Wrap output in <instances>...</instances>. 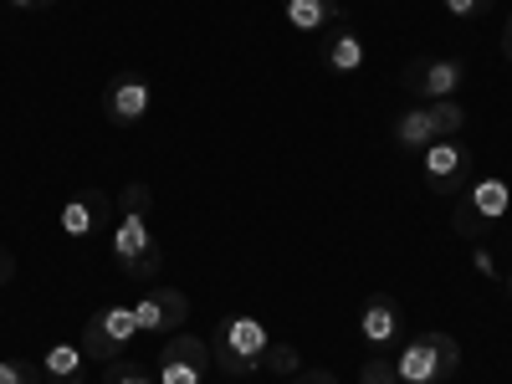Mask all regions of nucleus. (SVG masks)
I'll list each match as a JSON object with an SVG mask.
<instances>
[{
	"instance_id": "nucleus-1",
	"label": "nucleus",
	"mask_w": 512,
	"mask_h": 384,
	"mask_svg": "<svg viewBox=\"0 0 512 384\" xmlns=\"http://www.w3.org/2000/svg\"><path fill=\"white\" fill-rule=\"evenodd\" d=\"M395 374H400V384H451L461 374V344L441 328H425L400 344Z\"/></svg>"
},
{
	"instance_id": "nucleus-2",
	"label": "nucleus",
	"mask_w": 512,
	"mask_h": 384,
	"mask_svg": "<svg viewBox=\"0 0 512 384\" xmlns=\"http://www.w3.org/2000/svg\"><path fill=\"white\" fill-rule=\"evenodd\" d=\"M267 344H272V333L262 328V318L231 313V318H221V323H216V338H210V359H216V369H221V374L246 379V374L262 369Z\"/></svg>"
},
{
	"instance_id": "nucleus-3",
	"label": "nucleus",
	"mask_w": 512,
	"mask_h": 384,
	"mask_svg": "<svg viewBox=\"0 0 512 384\" xmlns=\"http://www.w3.org/2000/svg\"><path fill=\"white\" fill-rule=\"evenodd\" d=\"M113 262H118V272H123L128 282L159 277L164 251H159V236H154V226H149L144 210H123V216H118V226H113Z\"/></svg>"
},
{
	"instance_id": "nucleus-4",
	"label": "nucleus",
	"mask_w": 512,
	"mask_h": 384,
	"mask_svg": "<svg viewBox=\"0 0 512 384\" xmlns=\"http://www.w3.org/2000/svg\"><path fill=\"white\" fill-rule=\"evenodd\" d=\"M466 128V108L456 98H436V103H415L410 113L395 118V144L405 154H420V149H431L436 139H456Z\"/></svg>"
},
{
	"instance_id": "nucleus-5",
	"label": "nucleus",
	"mask_w": 512,
	"mask_h": 384,
	"mask_svg": "<svg viewBox=\"0 0 512 384\" xmlns=\"http://www.w3.org/2000/svg\"><path fill=\"white\" fill-rule=\"evenodd\" d=\"M507 216H512V185L502 175H482V180H472V185L461 190V205H456L451 221H456L461 236H487Z\"/></svg>"
},
{
	"instance_id": "nucleus-6",
	"label": "nucleus",
	"mask_w": 512,
	"mask_h": 384,
	"mask_svg": "<svg viewBox=\"0 0 512 384\" xmlns=\"http://www.w3.org/2000/svg\"><path fill=\"white\" fill-rule=\"evenodd\" d=\"M139 338V323H134V303H108L98 308L88 323H82V354L88 359H123L128 349H134Z\"/></svg>"
},
{
	"instance_id": "nucleus-7",
	"label": "nucleus",
	"mask_w": 512,
	"mask_h": 384,
	"mask_svg": "<svg viewBox=\"0 0 512 384\" xmlns=\"http://www.w3.org/2000/svg\"><path fill=\"white\" fill-rule=\"evenodd\" d=\"M420 169H425V185L431 190L461 195L466 185L477 180V154L466 149L461 139H436L431 149H420Z\"/></svg>"
},
{
	"instance_id": "nucleus-8",
	"label": "nucleus",
	"mask_w": 512,
	"mask_h": 384,
	"mask_svg": "<svg viewBox=\"0 0 512 384\" xmlns=\"http://www.w3.org/2000/svg\"><path fill=\"white\" fill-rule=\"evenodd\" d=\"M216 359H210V344L195 333H169V344L159 349V369L154 379L159 384H205Z\"/></svg>"
},
{
	"instance_id": "nucleus-9",
	"label": "nucleus",
	"mask_w": 512,
	"mask_h": 384,
	"mask_svg": "<svg viewBox=\"0 0 512 384\" xmlns=\"http://www.w3.org/2000/svg\"><path fill=\"white\" fill-rule=\"evenodd\" d=\"M466 82V62L461 57H420L400 72V88L415 103H436V98H456Z\"/></svg>"
},
{
	"instance_id": "nucleus-10",
	"label": "nucleus",
	"mask_w": 512,
	"mask_h": 384,
	"mask_svg": "<svg viewBox=\"0 0 512 384\" xmlns=\"http://www.w3.org/2000/svg\"><path fill=\"white\" fill-rule=\"evenodd\" d=\"M185 318H190V297L180 292V287H169V282H154L139 303H134V323H139V333H180L185 328Z\"/></svg>"
},
{
	"instance_id": "nucleus-11",
	"label": "nucleus",
	"mask_w": 512,
	"mask_h": 384,
	"mask_svg": "<svg viewBox=\"0 0 512 384\" xmlns=\"http://www.w3.org/2000/svg\"><path fill=\"white\" fill-rule=\"evenodd\" d=\"M149 103H154V88H149L144 72H113V77H108V88H103V113H108V123L134 128V123H144Z\"/></svg>"
},
{
	"instance_id": "nucleus-12",
	"label": "nucleus",
	"mask_w": 512,
	"mask_h": 384,
	"mask_svg": "<svg viewBox=\"0 0 512 384\" xmlns=\"http://www.w3.org/2000/svg\"><path fill=\"white\" fill-rule=\"evenodd\" d=\"M400 333H405V313L390 292H374L364 313H359V338L369 344V354H395L400 344Z\"/></svg>"
},
{
	"instance_id": "nucleus-13",
	"label": "nucleus",
	"mask_w": 512,
	"mask_h": 384,
	"mask_svg": "<svg viewBox=\"0 0 512 384\" xmlns=\"http://www.w3.org/2000/svg\"><path fill=\"white\" fill-rule=\"evenodd\" d=\"M108 216H113V200H108L103 190H77V195L62 200L57 226H62V236H72V241H88V236H98V231L108 226Z\"/></svg>"
},
{
	"instance_id": "nucleus-14",
	"label": "nucleus",
	"mask_w": 512,
	"mask_h": 384,
	"mask_svg": "<svg viewBox=\"0 0 512 384\" xmlns=\"http://www.w3.org/2000/svg\"><path fill=\"white\" fill-rule=\"evenodd\" d=\"M318 57H323V67H328V72H338V77H354V72H364L369 47H364V36H359V31H349V26H333V31H323V41H318Z\"/></svg>"
},
{
	"instance_id": "nucleus-15",
	"label": "nucleus",
	"mask_w": 512,
	"mask_h": 384,
	"mask_svg": "<svg viewBox=\"0 0 512 384\" xmlns=\"http://www.w3.org/2000/svg\"><path fill=\"white\" fill-rule=\"evenodd\" d=\"M282 16L297 26V31H333V26H349V11L344 0H282Z\"/></svg>"
},
{
	"instance_id": "nucleus-16",
	"label": "nucleus",
	"mask_w": 512,
	"mask_h": 384,
	"mask_svg": "<svg viewBox=\"0 0 512 384\" xmlns=\"http://www.w3.org/2000/svg\"><path fill=\"white\" fill-rule=\"evenodd\" d=\"M41 379L47 384H88V354H82V344H52L41 354Z\"/></svg>"
},
{
	"instance_id": "nucleus-17",
	"label": "nucleus",
	"mask_w": 512,
	"mask_h": 384,
	"mask_svg": "<svg viewBox=\"0 0 512 384\" xmlns=\"http://www.w3.org/2000/svg\"><path fill=\"white\" fill-rule=\"evenodd\" d=\"M262 369L297 379V374H303L308 364H303V354H297V344H267V359H262Z\"/></svg>"
},
{
	"instance_id": "nucleus-18",
	"label": "nucleus",
	"mask_w": 512,
	"mask_h": 384,
	"mask_svg": "<svg viewBox=\"0 0 512 384\" xmlns=\"http://www.w3.org/2000/svg\"><path fill=\"white\" fill-rule=\"evenodd\" d=\"M103 384H159L144 364H134V359H108L103 364Z\"/></svg>"
},
{
	"instance_id": "nucleus-19",
	"label": "nucleus",
	"mask_w": 512,
	"mask_h": 384,
	"mask_svg": "<svg viewBox=\"0 0 512 384\" xmlns=\"http://www.w3.org/2000/svg\"><path fill=\"white\" fill-rule=\"evenodd\" d=\"M359 384H400V374H395V354H369L364 369H359Z\"/></svg>"
},
{
	"instance_id": "nucleus-20",
	"label": "nucleus",
	"mask_w": 512,
	"mask_h": 384,
	"mask_svg": "<svg viewBox=\"0 0 512 384\" xmlns=\"http://www.w3.org/2000/svg\"><path fill=\"white\" fill-rule=\"evenodd\" d=\"M149 205H154V190L144 180H128L118 190V216H123V210H144V216H149Z\"/></svg>"
},
{
	"instance_id": "nucleus-21",
	"label": "nucleus",
	"mask_w": 512,
	"mask_h": 384,
	"mask_svg": "<svg viewBox=\"0 0 512 384\" xmlns=\"http://www.w3.org/2000/svg\"><path fill=\"white\" fill-rule=\"evenodd\" d=\"M441 6L456 16V21H477V16H492L497 0H441Z\"/></svg>"
},
{
	"instance_id": "nucleus-22",
	"label": "nucleus",
	"mask_w": 512,
	"mask_h": 384,
	"mask_svg": "<svg viewBox=\"0 0 512 384\" xmlns=\"http://www.w3.org/2000/svg\"><path fill=\"white\" fill-rule=\"evenodd\" d=\"M0 384H41V369H31L26 359H0Z\"/></svg>"
},
{
	"instance_id": "nucleus-23",
	"label": "nucleus",
	"mask_w": 512,
	"mask_h": 384,
	"mask_svg": "<svg viewBox=\"0 0 512 384\" xmlns=\"http://www.w3.org/2000/svg\"><path fill=\"white\" fill-rule=\"evenodd\" d=\"M16 277V256H11V246H0V287H6Z\"/></svg>"
},
{
	"instance_id": "nucleus-24",
	"label": "nucleus",
	"mask_w": 512,
	"mask_h": 384,
	"mask_svg": "<svg viewBox=\"0 0 512 384\" xmlns=\"http://www.w3.org/2000/svg\"><path fill=\"white\" fill-rule=\"evenodd\" d=\"M297 384H338L328 369H303V374H297Z\"/></svg>"
},
{
	"instance_id": "nucleus-25",
	"label": "nucleus",
	"mask_w": 512,
	"mask_h": 384,
	"mask_svg": "<svg viewBox=\"0 0 512 384\" xmlns=\"http://www.w3.org/2000/svg\"><path fill=\"white\" fill-rule=\"evenodd\" d=\"M6 6H16V11H52L57 0H6Z\"/></svg>"
},
{
	"instance_id": "nucleus-26",
	"label": "nucleus",
	"mask_w": 512,
	"mask_h": 384,
	"mask_svg": "<svg viewBox=\"0 0 512 384\" xmlns=\"http://www.w3.org/2000/svg\"><path fill=\"white\" fill-rule=\"evenodd\" d=\"M502 57L512 62V11H507V26H502Z\"/></svg>"
},
{
	"instance_id": "nucleus-27",
	"label": "nucleus",
	"mask_w": 512,
	"mask_h": 384,
	"mask_svg": "<svg viewBox=\"0 0 512 384\" xmlns=\"http://www.w3.org/2000/svg\"><path fill=\"white\" fill-rule=\"evenodd\" d=\"M507 303H512V267H507Z\"/></svg>"
},
{
	"instance_id": "nucleus-28",
	"label": "nucleus",
	"mask_w": 512,
	"mask_h": 384,
	"mask_svg": "<svg viewBox=\"0 0 512 384\" xmlns=\"http://www.w3.org/2000/svg\"><path fill=\"white\" fill-rule=\"evenodd\" d=\"M292 384H297V379H292Z\"/></svg>"
}]
</instances>
